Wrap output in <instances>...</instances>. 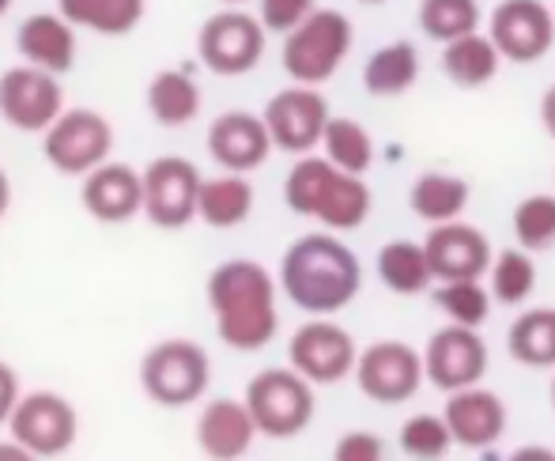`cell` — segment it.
Wrapping results in <instances>:
<instances>
[{
  "label": "cell",
  "mask_w": 555,
  "mask_h": 461,
  "mask_svg": "<svg viewBox=\"0 0 555 461\" xmlns=\"http://www.w3.org/2000/svg\"><path fill=\"white\" fill-rule=\"evenodd\" d=\"M208 307L220 341L234 351H261L280 330L276 280L257 261H223L208 277Z\"/></svg>",
  "instance_id": "cell-1"
},
{
  "label": "cell",
  "mask_w": 555,
  "mask_h": 461,
  "mask_svg": "<svg viewBox=\"0 0 555 461\" xmlns=\"http://www.w3.org/2000/svg\"><path fill=\"white\" fill-rule=\"evenodd\" d=\"M359 257L336 234H302L280 261V287L307 315H336L359 295Z\"/></svg>",
  "instance_id": "cell-2"
},
{
  "label": "cell",
  "mask_w": 555,
  "mask_h": 461,
  "mask_svg": "<svg viewBox=\"0 0 555 461\" xmlns=\"http://www.w3.org/2000/svg\"><path fill=\"white\" fill-rule=\"evenodd\" d=\"M351 42H356V27L344 12L336 8H314L299 27L284 35V73L302 88H322L330 84L340 65L348 61Z\"/></svg>",
  "instance_id": "cell-3"
},
{
  "label": "cell",
  "mask_w": 555,
  "mask_h": 461,
  "mask_svg": "<svg viewBox=\"0 0 555 461\" xmlns=\"http://www.w3.org/2000/svg\"><path fill=\"white\" fill-rule=\"evenodd\" d=\"M208 382H212V363H208V351L197 341H159L140 359V386L163 409L197 405L208 394Z\"/></svg>",
  "instance_id": "cell-4"
},
{
  "label": "cell",
  "mask_w": 555,
  "mask_h": 461,
  "mask_svg": "<svg viewBox=\"0 0 555 461\" xmlns=\"http://www.w3.org/2000/svg\"><path fill=\"white\" fill-rule=\"evenodd\" d=\"M242 405H246L257 435L295 439L314 420V386L292 367H269L249 379Z\"/></svg>",
  "instance_id": "cell-5"
},
{
  "label": "cell",
  "mask_w": 555,
  "mask_h": 461,
  "mask_svg": "<svg viewBox=\"0 0 555 461\" xmlns=\"http://www.w3.org/2000/svg\"><path fill=\"white\" fill-rule=\"evenodd\" d=\"M114 152V125L106 121L99 111H61L53 117V125L42 132V155L57 175L83 178L88 170H95L99 163H106Z\"/></svg>",
  "instance_id": "cell-6"
},
{
  "label": "cell",
  "mask_w": 555,
  "mask_h": 461,
  "mask_svg": "<svg viewBox=\"0 0 555 461\" xmlns=\"http://www.w3.org/2000/svg\"><path fill=\"white\" fill-rule=\"evenodd\" d=\"M264 38L269 30L257 23V15L227 8L201 23L197 30V57L216 76H246L261 65Z\"/></svg>",
  "instance_id": "cell-7"
},
{
  "label": "cell",
  "mask_w": 555,
  "mask_h": 461,
  "mask_svg": "<svg viewBox=\"0 0 555 461\" xmlns=\"http://www.w3.org/2000/svg\"><path fill=\"white\" fill-rule=\"evenodd\" d=\"M8 432L35 458H57L73 450L76 435H80V417L68 397L53 394V389H35V394H20L12 417H8Z\"/></svg>",
  "instance_id": "cell-8"
},
{
  "label": "cell",
  "mask_w": 555,
  "mask_h": 461,
  "mask_svg": "<svg viewBox=\"0 0 555 461\" xmlns=\"http://www.w3.org/2000/svg\"><path fill=\"white\" fill-rule=\"evenodd\" d=\"M140 190L144 205L140 213L163 231H178L197 220V193H201V170L182 155H159L140 170Z\"/></svg>",
  "instance_id": "cell-9"
},
{
  "label": "cell",
  "mask_w": 555,
  "mask_h": 461,
  "mask_svg": "<svg viewBox=\"0 0 555 461\" xmlns=\"http://www.w3.org/2000/svg\"><path fill=\"white\" fill-rule=\"evenodd\" d=\"M65 111L61 76L42 73L35 65H15L0 73V121L15 132H46L53 117Z\"/></svg>",
  "instance_id": "cell-10"
},
{
  "label": "cell",
  "mask_w": 555,
  "mask_h": 461,
  "mask_svg": "<svg viewBox=\"0 0 555 461\" xmlns=\"http://www.w3.org/2000/svg\"><path fill=\"white\" fill-rule=\"evenodd\" d=\"M330 103L318 88H302V84H292V88L276 91V95L264 103V129H269L272 148L287 155H310L318 144H322L325 121H330Z\"/></svg>",
  "instance_id": "cell-11"
},
{
  "label": "cell",
  "mask_w": 555,
  "mask_h": 461,
  "mask_svg": "<svg viewBox=\"0 0 555 461\" xmlns=\"http://www.w3.org/2000/svg\"><path fill=\"white\" fill-rule=\"evenodd\" d=\"M488 38L503 61L533 65L555 46V15L544 0H499Z\"/></svg>",
  "instance_id": "cell-12"
},
{
  "label": "cell",
  "mask_w": 555,
  "mask_h": 461,
  "mask_svg": "<svg viewBox=\"0 0 555 461\" xmlns=\"http://www.w3.org/2000/svg\"><path fill=\"white\" fill-rule=\"evenodd\" d=\"M287 359H292V371H299L310 386H333V382L348 379L356 367V341L336 322L318 318L292 333Z\"/></svg>",
  "instance_id": "cell-13"
},
{
  "label": "cell",
  "mask_w": 555,
  "mask_h": 461,
  "mask_svg": "<svg viewBox=\"0 0 555 461\" xmlns=\"http://www.w3.org/2000/svg\"><path fill=\"white\" fill-rule=\"evenodd\" d=\"M356 382L371 401L378 405H401L424 382V359L401 341H378L356 356Z\"/></svg>",
  "instance_id": "cell-14"
},
{
  "label": "cell",
  "mask_w": 555,
  "mask_h": 461,
  "mask_svg": "<svg viewBox=\"0 0 555 461\" xmlns=\"http://www.w3.org/2000/svg\"><path fill=\"white\" fill-rule=\"evenodd\" d=\"M483 371H488V345L468 325H446L427 341L424 379H431V386L453 394V389L476 386Z\"/></svg>",
  "instance_id": "cell-15"
},
{
  "label": "cell",
  "mask_w": 555,
  "mask_h": 461,
  "mask_svg": "<svg viewBox=\"0 0 555 461\" xmlns=\"http://www.w3.org/2000/svg\"><path fill=\"white\" fill-rule=\"evenodd\" d=\"M435 280H480L491 269V242L468 223H435L424 242Z\"/></svg>",
  "instance_id": "cell-16"
},
{
  "label": "cell",
  "mask_w": 555,
  "mask_h": 461,
  "mask_svg": "<svg viewBox=\"0 0 555 461\" xmlns=\"http://www.w3.org/2000/svg\"><path fill=\"white\" fill-rule=\"evenodd\" d=\"M272 152L269 129L261 114L249 111H227L208 125V155L231 175H249L257 170Z\"/></svg>",
  "instance_id": "cell-17"
},
{
  "label": "cell",
  "mask_w": 555,
  "mask_h": 461,
  "mask_svg": "<svg viewBox=\"0 0 555 461\" xmlns=\"http://www.w3.org/2000/svg\"><path fill=\"white\" fill-rule=\"evenodd\" d=\"M80 205L91 220L99 223H129L140 216L144 205V190H140V170L125 167V163H99L95 170L83 175L80 185Z\"/></svg>",
  "instance_id": "cell-18"
},
{
  "label": "cell",
  "mask_w": 555,
  "mask_h": 461,
  "mask_svg": "<svg viewBox=\"0 0 555 461\" xmlns=\"http://www.w3.org/2000/svg\"><path fill=\"white\" fill-rule=\"evenodd\" d=\"M442 420L457 447L483 450V447H491V443H499V435L506 432V405L499 401L491 389L465 386L450 394Z\"/></svg>",
  "instance_id": "cell-19"
},
{
  "label": "cell",
  "mask_w": 555,
  "mask_h": 461,
  "mask_svg": "<svg viewBox=\"0 0 555 461\" xmlns=\"http://www.w3.org/2000/svg\"><path fill=\"white\" fill-rule=\"evenodd\" d=\"M15 50L23 65L65 76L76 65V27L57 12H35L15 27Z\"/></svg>",
  "instance_id": "cell-20"
},
{
  "label": "cell",
  "mask_w": 555,
  "mask_h": 461,
  "mask_svg": "<svg viewBox=\"0 0 555 461\" xmlns=\"http://www.w3.org/2000/svg\"><path fill=\"white\" fill-rule=\"evenodd\" d=\"M257 439L246 405L234 397H216L197 417V447L208 461H242Z\"/></svg>",
  "instance_id": "cell-21"
},
{
  "label": "cell",
  "mask_w": 555,
  "mask_h": 461,
  "mask_svg": "<svg viewBox=\"0 0 555 461\" xmlns=\"http://www.w3.org/2000/svg\"><path fill=\"white\" fill-rule=\"evenodd\" d=\"M310 216L322 220L330 231H356L371 216V190H366L363 175H344V170L330 167Z\"/></svg>",
  "instance_id": "cell-22"
},
{
  "label": "cell",
  "mask_w": 555,
  "mask_h": 461,
  "mask_svg": "<svg viewBox=\"0 0 555 461\" xmlns=\"http://www.w3.org/2000/svg\"><path fill=\"white\" fill-rule=\"evenodd\" d=\"M147 0H57V15L76 30H95L103 38H121L140 27Z\"/></svg>",
  "instance_id": "cell-23"
},
{
  "label": "cell",
  "mask_w": 555,
  "mask_h": 461,
  "mask_svg": "<svg viewBox=\"0 0 555 461\" xmlns=\"http://www.w3.org/2000/svg\"><path fill=\"white\" fill-rule=\"evenodd\" d=\"M254 213V185L246 182V175H220V178H201L197 193V220H205L208 228H238Z\"/></svg>",
  "instance_id": "cell-24"
},
{
  "label": "cell",
  "mask_w": 555,
  "mask_h": 461,
  "mask_svg": "<svg viewBox=\"0 0 555 461\" xmlns=\"http://www.w3.org/2000/svg\"><path fill=\"white\" fill-rule=\"evenodd\" d=\"M499 65H503V57L491 46V38L480 35V30L442 46V73L457 88H483V84H491L499 76Z\"/></svg>",
  "instance_id": "cell-25"
},
{
  "label": "cell",
  "mask_w": 555,
  "mask_h": 461,
  "mask_svg": "<svg viewBox=\"0 0 555 461\" xmlns=\"http://www.w3.org/2000/svg\"><path fill=\"white\" fill-rule=\"evenodd\" d=\"M147 114L167 129L190 125L201 114V84L182 68H163L147 84Z\"/></svg>",
  "instance_id": "cell-26"
},
{
  "label": "cell",
  "mask_w": 555,
  "mask_h": 461,
  "mask_svg": "<svg viewBox=\"0 0 555 461\" xmlns=\"http://www.w3.org/2000/svg\"><path fill=\"white\" fill-rule=\"evenodd\" d=\"M416 80H420V53L409 38H397V42L374 50L363 68V88L378 99L404 95Z\"/></svg>",
  "instance_id": "cell-27"
},
{
  "label": "cell",
  "mask_w": 555,
  "mask_h": 461,
  "mask_svg": "<svg viewBox=\"0 0 555 461\" xmlns=\"http://www.w3.org/2000/svg\"><path fill=\"white\" fill-rule=\"evenodd\" d=\"M468 205V182L446 170H427L412 182L409 190V208L427 223H450L465 213Z\"/></svg>",
  "instance_id": "cell-28"
},
{
  "label": "cell",
  "mask_w": 555,
  "mask_h": 461,
  "mask_svg": "<svg viewBox=\"0 0 555 461\" xmlns=\"http://www.w3.org/2000/svg\"><path fill=\"white\" fill-rule=\"evenodd\" d=\"M378 277L393 295L427 292V284H431L435 277H431V265H427L424 242H409V239L386 242V246L378 249Z\"/></svg>",
  "instance_id": "cell-29"
},
{
  "label": "cell",
  "mask_w": 555,
  "mask_h": 461,
  "mask_svg": "<svg viewBox=\"0 0 555 461\" xmlns=\"http://www.w3.org/2000/svg\"><path fill=\"white\" fill-rule=\"evenodd\" d=\"M322 148H325V159H330L336 170H344V175H366L374 163L371 132L359 121H351V117H330V121H325Z\"/></svg>",
  "instance_id": "cell-30"
},
{
  "label": "cell",
  "mask_w": 555,
  "mask_h": 461,
  "mask_svg": "<svg viewBox=\"0 0 555 461\" xmlns=\"http://www.w3.org/2000/svg\"><path fill=\"white\" fill-rule=\"evenodd\" d=\"M506 348L526 367H555V307L521 315L506 333Z\"/></svg>",
  "instance_id": "cell-31"
},
{
  "label": "cell",
  "mask_w": 555,
  "mask_h": 461,
  "mask_svg": "<svg viewBox=\"0 0 555 461\" xmlns=\"http://www.w3.org/2000/svg\"><path fill=\"white\" fill-rule=\"evenodd\" d=\"M420 30L431 42L473 35L480 30V4L476 0H420Z\"/></svg>",
  "instance_id": "cell-32"
},
{
  "label": "cell",
  "mask_w": 555,
  "mask_h": 461,
  "mask_svg": "<svg viewBox=\"0 0 555 461\" xmlns=\"http://www.w3.org/2000/svg\"><path fill=\"white\" fill-rule=\"evenodd\" d=\"M537 265L526 249H503L499 261H491V295L506 307H518L533 295Z\"/></svg>",
  "instance_id": "cell-33"
},
{
  "label": "cell",
  "mask_w": 555,
  "mask_h": 461,
  "mask_svg": "<svg viewBox=\"0 0 555 461\" xmlns=\"http://www.w3.org/2000/svg\"><path fill=\"white\" fill-rule=\"evenodd\" d=\"M514 234L526 254L555 246V193H533L514 208Z\"/></svg>",
  "instance_id": "cell-34"
},
{
  "label": "cell",
  "mask_w": 555,
  "mask_h": 461,
  "mask_svg": "<svg viewBox=\"0 0 555 461\" xmlns=\"http://www.w3.org/2000/svg\"><path fill=\"white\" fill-rule=\"evenodd\" d=\"M435 303L450 315L453 325H468V330H480L491 315V295L476 280H446Z\"/></svg>",
  "instance_id": "cell-35"
},
{
  "label": "cell",
  "mask_w": 555,
  "mask_h": 461,
  "mask_svg": "<svg viewBox=\"0 0 555 461\" xmlns=\"http://www.w3.org/2000/svg\"><path fill=\"white\" fill-rule=\"evenodd\" d=\"M453 439L442 417H412L401 424V450L416 461H439L450 454Z\"/></svg>",
  "instance_id": "cell-36"
},
{
  "label": "cell",
  "mask_w": 555,
  "mask_h": 461,
  "mask_svg": "<svg viewBox=\"0 0 555 461\" xmlns=\"http://www.w3.org/2000/svg\"><path fill=\"white\" fill-rule=\"evenodd\" d=\"M314 8H318V0H257V23H261L269 35H287V30L299 27Z\"/></svg>",
  "instance_id": "cell-37"
},
{
  "label": "cell",
  "mask_w": 555,
  "mask_h": 461,
  "mask_svg": "<svg viewBox=\"0 0 555 461\" xmlns=\"http://www.w3.org/2000/svg\"><path fill=\"white\" fill-rule=\"evenodd\" d=\"M333 461H386V443L374 432H348L333 447Z\"/></svg>",
  "instance_id": "cell-38"
},
{
  "label": "cell",
  "mask_w": 555,
  "mask_h": 461,
  "mask_svg": "<svg viewBox=\"0 0 555 461\" xmlns=\"http://www.w3.org/2000/svg\"><path fill=\"white\" fill-rule=\"evenodd\" d=\"M15 401H20V374H15L4 359H0V427L8 424Z\"/></svg>",
  "instance_id": "cell-39"
},
{
  "label": "cell",
  "mask_w": 555,
  "mask_h": 461,
  "mask_svg": "<svg viewBox=\"0 0 555 461\" xmlns=\"http://www.w3.org/2000/svg\"><path fill=\"white\" fill-rule=\"evenodd\" d=\"M541 121H544V129H548V137L555 140V84L541 99Z\"/></svg>",
  "instance_id": "cell-40"
},
{
  "label": "cell",
  "mask_w": 555,
  "mask_h": 461,
  "mask_svg": "<svg viewBox=\"0 0 555 461\" xmlns=\"http://www.w3.org/2000/svg\"><path fill=\"white\" fill-rule=\"evenodd\" d=\"M0 461H42V458H35L27 447H20L15 439H8V443H0Z\"/></svg>",
  "instance_id": "cell-41"
},
{
  "label": "cell",
  "mask_w": 555,
  "mask_h": 461,
  "mask_svg": "<svg viewBox=\"0 0 555 461\" xmlns=\"http://www.w3.org/2000/svg\"><path fill=\"white\" fill-rule=\"evenodd\" d=\"M511 461H555V450H548V447H521V450H514Z\"/></svg>",
  "instance_id": "cell-42"
},
{
  "label": "cell",
  "mask_w": 555,
  "mask_h": 461,
  "mask_svg": "<svg viewBox=\"0 0 555 461\" xmlns=\"http://www.w3.org/2000/svg\"><path fill=\"white\" fill-rule=\"evenodd\" d=\"M8 208H12V178H8L4 167H0V220H4Z\"/></svg>",
  "instance_id": "cell-43"
},
{
  "label": "cell",
  "mask_w": 555,
  "mask_h": 461,
  "mask_svg": "<svg viewBox=\"0 0 555 461\" xmlns=\"http://www.w3.org/2000/svg\"><path fill=\"white\" fill-rule=\"evenodd\" d=\"M220 4H227V8H242V4H249V0H220Z\"/></svg>",
  "instance_id": "cell-44"
},
{
  "label": "cell",
  "mask_w": 555,
  "mask_h": 461,
  "mask_svg": "<svg viewBox=\"0 0 555 461\" xmlns=\"http://www.w3.org/2000/svg\"><path fill=\"white\" fill-rule=\"evenodd\" d=\"M8 8H12V0H0V15H4V12H8Z\"/></svg>",
  "instance_id": "cell-45"
},
{
  "label": "cell",
  "mask_w": 555,
  "mask_h": 461,
  "mask_svg": "<svg viewBox=\"0 0 555 461\" xmlns=\"http://www.w3.org/2000/svg\"><path fill=\"white\" fill-rule=\"evenodd\" d=\"M359 4H382V0H359Z\"/></svg>",
  "instance_id": "cell-46"
},
{
  "label": "cell",
  "mask_w": 555,
  "mask_h": 461,
  "mask_svg": "<svg viewBox=\"0 0 555 461\" xmlns=\"http://www.w3.org/2000/svg\"><path fill=\"white\" fill-rule=\"evenodd\" d=\"M552 405H555V379H552Z\"/></svg>",
  "instance_id": "cell-47"
},
{
  "label": "cell",
  "mask_w": 555,
  "mask_h": 461,
  "mask_svg": "<svg viewBox=\"0 0 555 461\" xmlns=\"http://www.w3.org/2000/svg\"><path fill=\"white\" fill-rule=\"evenodd\" d=\"M552 15H555V8H552Z\"/></svg>",
  "instance_id": "cell-48"
}]
</instances>
